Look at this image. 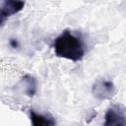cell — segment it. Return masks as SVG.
I'll return each instance as SVG.
<instances>
[{
	"instance_id": "cell-1",
	"label": "cell",
	"mask_w": 126,
	"mask_h": 126,
	"mask_svg": "<svg viewBox=\"0 0 126 126\" xmlns=\"http://www.w3.org/2000/svg\"><path fill=\"white\" fill-rule=\"evenodd\" d=\"M56 56L73 62L81 61L86 54V45L81 36L70 30H64L53 42Z\"/></svg>"
},
{
	"instance_id": "cell-2",
	"label": "cell",
	"mask_w": 126,
	"mask_h": 126,
	"mask_svg": "<svg viewBox=\"0 0 126 126\" xmlns=\"http://www.w3.org/2000/svg\"><path fill=\"white\" fill-rule=\"evenodd\" d=\"M115 92L116 90L114 84L106 79L96 80L92 87V94L98 100L110 99L114 96Z\"/></svg>"
},
{
	"instance_id": "cell-3",
	"label": "cell",
	"mask_w": 126,
	"mask_h": 126,
	"mask_svg": "<svg viewBox=\"0 0 126 126\" xmlns=\"http://www.w3.org/2000/svg\"><path fill=\"white\" fill-rule=\"evenodd\" d=\"M104 126H125V109L120 104H114L107 108L104 114Z\"/></svg>"
},
{
	"instance_id": "cell-4",
	"label": "cell",
	"mask_w": 126,
	"mask_h": 126,
	"mask_svg": "<svg viewBox=\"0 0 126 126\" xmlns=\"http://www.w3.org/2000/svg\"><path fill=\"white\" fill-rule=\"evenodd\" d=\"M24 7V0H0V15L7 19L21 12Z\"/></svg>"
},
{
	"instance_id": "cell-5",
	"label": "cell",
	"mask_w": 126,
	"mask_h": 126,
	"mask_svg": "<svg viewBox=\"0 0 126 126\" xmlns=\"http://www.w3.org/2000/svg\"><path fill=\"white\" fill-rule=\"evenodd\" d=\"M20 84L23 87V92L25 93V94H27L30 97H32L35 95L37 92V81L33 76L30 74L25 75L21 79Z\"/></svg>"
},
{
	"instance_id": "cell-6",
	"label": "cell",
	"mask_w": 126,
	"mask_h": 126,
	"mask_svg": "<svg viewBox=\"0 0 126 126\" xmlns=\"http://www.w3.org/2000/svg\"><path fill=\"white\" fill-rule=\"evenodd\" d=\"M30 119L33 126H53L56 124V121L52 116L39 114L33 109L30 110Z\"/></svg>"
},
{
	"instance_id": "cell-7",
	"label": "cell",
	"mask_w": 126,
	"mask_h": 126,
	"mask_svg": "<svg viewBox=\"0 0 126 126\" xmlns=\"http://www.w3.org/2000/svg\"><path fill=\"white\" fill-rule=\"evenodd\" d=\"M9 44H10L13 48H17V47H19V41H18L16 38H10V40H9Z\"/></svg>"
},
{
	"instance_id": "cell-8",
	"label": "cell",
	"mask_w": 126,
	"mask_h": 126,
	"mask_svg": "<svg viewBox=\"0 0 126 126\" xmlns=\"http://www.w3.org/2000/svg\"><path fill=\"white\" fill-rule=\"evenodd\" d=\"M5 21H6V18H4L3 16H1V15H0V27L4 25V23H5Z\"/></svg>"
}]
</instances>
